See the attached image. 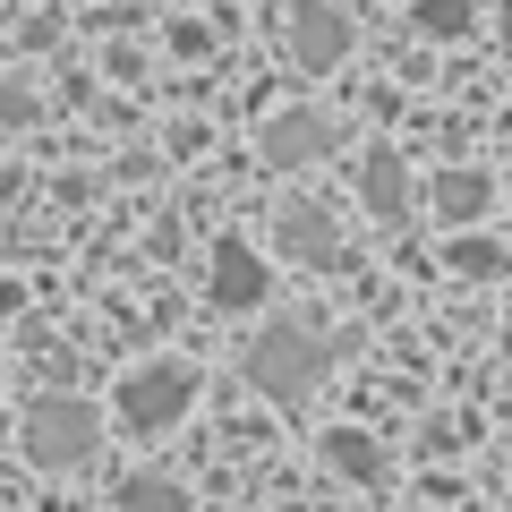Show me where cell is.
Returning <instances> with one entry per match:
<instances>
[{
    "instance_id": "2",
    "label": "cell",
    "mask_w": 512,
    "mask_h": 512,
    "mask_svg": "<svg viewBox=\"0 0 512 512\" xmlns=\"http://www.w3.org/2000/svg\"><path fill=\"white\" fill-rule=\"evenodd\" d=\"M188 393H197V376L163 359V367H137V376L120 384V410H128V427H146V436H154V427H171L188 410Z\"/></svg>"
},
{
    "instance_id": "7",
    "label": "cell",
    "mask_w": 512,
    "mask_h": 512,
    "mask_svg": "<svg viewBox=\"0 0 512 512\" xmlns=\"http://www.w3.org/2000/svg\"><path fill=\"white\" fill-rule=\"evenodd\" d=\"M86 444H94V419L77 402H60V410H43V419H35V453L43 461H77Z\"/></svg>"
},
{
    "instance_id": "8",
    "label": "cell",
    "mask_w": 512,
    "mask_h": 512,
    "mask_svg": "<svg viewBox=\"0 0 512 512\" xmlns=\"http://www.w3.org/2000/svg\"><path fill=\"white\" fill-rule=\"evenodd\" d=\"M265 299V265L248 248H222L214 256V308H256Z\"/></svg>"
},
{
    "instance_id": "11",
    "label": "cell",
    "mask_w": 512,
    "mask_h": 512,
    "mask_svg": "<svg viewBox=\"0 0 512 512\" xmlns=\"http://www.w3.org/2000/svg\"><path fill=\"white\" fill-rule=\"evenodd\" d=\"M120 504H128V512H188V504H180V487H163V478H128Z\"/></svg>"
},
{
    "instance_id": "1",
    "label": "cell",
    "mask_w": 512,
    "mask_h": 512,
    "mask_svg": "<svg viewBox=\"0 0 512 512\" xmlns=\"http://www.w3.org/2000/svg\"><path fill=\"white\" fill-rule=\"evenodd\" d=\"M325 367H333V342H316V333H299V325L265 333V342L248 350V384L274 393V402H308L316 384H325Z\"/></svg>"
},
{
    "instance_id": "6",
    "label": "cell",
    "mask_w": 512,
    "mask_h": 512,
    "mask_svg": "<svg viewBox=\"0 0 512 512\" xmlns=\"http://www.w3.org/2000/svg\"><path fill=\"white\" fill-rule=\"evenodd\" d=\"M325 146H333V128L316 120V111H282V120L265 128V163H316Z\"/></svg>"
},
{
    "instance_id": "3",
    "label": "cell",
    "mask_w": 512,
    "mask_h": 512,
    "mask_svg": "<svg viewBox=\"0 0 512 512\" xmlns=\"http://www.w3.org/2000/svg\"><path fill=\"white\" fill-rule=\"evenodd\" d=\"M291 43H299V69H333V60L350 52V18L333 9V0H299Z\"/></svg>"
},
{
    "instance_id": "4",
    "label": "cell",
    "mask_w": 512,
    "mask_h": 512,
    "mask_svg": "<svg viewBox=\"0 0 512 512\" xmlns=\"http://www.w3.org/2000/svg\"><path fill=\"white\" fill-rule=\"evenodd\" d=\"M487 205H495V180H487V171L453 163V171L436 180V214L453 222V231H478V222H487Z\"/></svg>"
},
{
    "instance_id": "10",
    "label": "cell",
    "mask_w": 512,
    "mask_h": 512,
    "mask_svg": "<svg viewBox=\"0 0 512 512\" xmlns=\"http://www.w3.org/2000/svg\"><path fill=\"white\" fill-rule=\"evenodd\" d=\"M282 248L308 256V265H325V256H333V222L316 214V205H291V214H282Z\"/></svg>"
},
{
    "instance_id": "13",
    "label": "cell",
    "mask_w": 512,
    "mask_h": 512,
    "mask_svg": "<svg viewBox=\"0 0 512 512\" xmlns=\"http://www.w3.org/2000/svg\"><path fill=\"white\" fill-rule=\"evenodd\" d=\"M419 26L427 35H461L470 26V0H419Z\"/></svg>"
},
{
    "instance_id": "5",
    "label": "cell",
    "mask_w": 512,
    "mask_h": 512,
    "mask_svg": "<svg viewBox=\"0 0 512 512\" xmlns=\"http://www.w3.org/2000/svg\"><path fill=\"white\" fill-rule=\"evenodd\" d=\"M359 197H367V214H376V222H402L410 214V171H402V154H367V163H359Z\"/></svg>"
},
{
    "instance_id": "9",
    "label": "cell",
    "mask_w": 512,
    "mask_h": 512,
    "mask_svg": "<svg viewBox=\"0 0 512 512\" xmlns=\"http://www.w3.org/2000/svg\"><path fill=\"white\" fill-rule=\"evenodd\" d=\"M453 274H461V282H504V274H512V248H504V239L461 231V239H453Z\"/></svg>"
},
{
    "instance_id": "12",
    "label": "cell",
    "mask_w": 512,
    "mask_h": 512,
    "mask_svg": "<svg viewBox=\"0 0 512 512\" xmlns=\"http://www.w3.org/2000/svg\"><path fill=\"white\" fill-rule=\"evenodd\" d=\"M325 453H333V461H342V470H350V478H376V461H384V453H376V444H367V436H333V444H325Z\"/></svg>"
}]
</instances>
